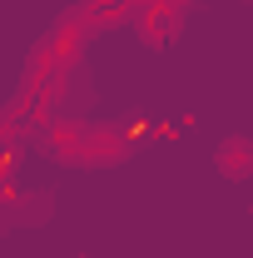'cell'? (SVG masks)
<instances>
[{
  "label": "cell",
  "mask_w": 253,
  "mask_h": 258,
  "mask_svg": "<svg viewBox=\"0 0 253 258\" xmlns=\"http://www.w3.org/2000/svg\"><path fill=\"white\" fill-rule=\"evenodd\" d=\"M219 164H223V174H248L253 169V144L248 139H228L223 154H219Z\"/></svg>",
  "instance_id": "cell-1"
}]
</instances>
